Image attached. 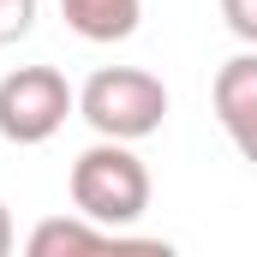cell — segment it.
Here are the masks:
<instances>
[{"mask_svg": "<svg viewBox=\"0 0 257 257\" xmlns=\"http://www.w3.org/2000/svg\"><path fill=\"white\" fill-rule=\"evenodd\" d=\"M66 192H72V209L126 233L132 221L150 209V168L132 156V144L120 138H96L90 150H78L72 174H66Z\"/></svg>", "mask_w": 257, "mask_h": 257, "instance_id": "6da1fadb", "label": "cell"}, {"mask_svg": "<svg viewBox=\"0 0 257 257\" xmlns=\"http://www.w3.org/2000/svg\"><path fill=\"white\" fill-rule=\"evenodd\" d=\"M78 114L90 120L96 138L138 144V138L162 132V120H168V84L144 66H102L78 90Z\"/></svg>", "mask_w": 257, "mask_h": 257, "instance_id": "7a4b0ae2", "label": "cell"}, {"mask_svg": "<svg viewBox=\"0 0 257 257\" xmlns=\"http://www.w3.org/2000/svg\"><path fill=\"white\" fill-rule=\"evenodd\" d=\"M78 114V90L60 66H12L0 78V138L6 144H48Z\"/></svg>", "mask_w": 257, "mask_h": 257, "instance_id": "3957f363", "label": "cell"}, {"mask_svg": "<svg viewBox=\"0 0 257 257\" xmlns=\"http://www.w3.org/2000/svg\"><path fill=\"white\" fill-rule=\"evenodd\" d=\"M209 102H215V120H221V132L233 138V150H239V156L257 168V48L233 54V60L215 72Z\"/></svg>", "mask_w": 257, "mask_h": 257, "instance_id": "277c9868", "label": "cell"}, {"mask_svg": "<svg viewBox=\"0 0 257 257\" xmlns=\"http://www.w3.org/2000/svg\"><path fill=\"white\" fill-rule=\"evenodd\" d=\"M30 257H66V251H108V245H126V233H114V227H102V221H90V215H48V221H36L30 227Z\"/></svg>", "mask_w": 257, "mask_h": 257, "instance_id": "5b68a950", "label": "cell"}, {"mask_svg": "<svg viewBox=\"0 0 257 257\" xmlns=\"http://www.w3.org/2000/svg\"><path fill=\"white\" fill-rule=\"evenodd\" d=\"M60 18L84 42H126L144 18V0H60Z\"/></svg>", "mask_w": 257, "mask_h": 257, "instance_id": "8992f818", "label": "cell"}, {"mask_svg": "<svg viewBox=\"0 0 257 257\" xmlns=\"http://www.w3.org/2000/svg\"><path fill=\"white\" fill-rule=\"evenodd\" d=\"M30 24H36V0H0V48L24 42Z\"/></svg>", "mask_w": 257, "mask_h": 257, "instance_id": "52a82bcc", "label": "cell"}, {"mask_svg": "<svg viewBox=\"0 0 257 257\" xmlns=\"http://www.w3.org/2000/svg\"><path fill=\"white\" fill-rule=\"evenodd\" d=\"M221 24H227L245 48H257V0H221Z\"/></svg>", "mask_w": 257, "mask_h": 257, "instance_id": "ba28073f", "label": "cell"}, {"mask_svg": "<svg viewBox=\"0 0 257 257\" xmlns=\"http://www.w3.org/2000/svg\"><path fill=\"white\" fill-rule=\"evenodd\" d=\"M12 251V215H6V203H0V257Z\"/></svg>", "mask_w": 257, "mask_h": 257, "instance_id": "9c48e42d", "label": "cell"}]
</instances>
